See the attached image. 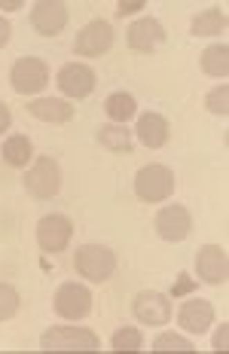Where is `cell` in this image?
I'll use <instances>...</instances> for the list:
<instances>
[{
	"instance_id": "cell-16",
	"label": "cell",
	"mask_w": 229,
	"mask_h": 354,
	"mask_svg": "<svg viewBox=\"0 0 229 354\" xmlns=\"http://www.w3.org/2000/svg\"><path fill=\"white\" fill-rule=\"evenodd\" d=\"M168 138H172V125H168V120L162 113L147 110V113L138 116V141L147 150H162L168 144Z\"/></svg>"
},
{
	"instance_id": "cell-25",
	"label": "cell",
	"mask_w": 229,
	"mask_h": 354,
	"mask_svg": "<svg viewBox=\"0 0 229 354\" xmlns=\"http://www.w3.org/2000/svg\"><path fill=\"white\" fill-rule=\"evenodd\" d=\"M19 306H21L19 290H16V287H12V284H3V281H0V321H10V318H16Z\"/></svg>"
},
{
	"instance_id": "cell-9",
	"label": "cell",
	"mask_w": 229,
	"mask_h": 354,
	"mask_svg": "<svg viewBox=\"0 0 229 354\" xmlns=\"http://www.w3.org/2000/svg\"><path fill=\"white\" fill-rule=\"evenodd\" d=\"M125 43H129L131 53L153 55L165 46V28H162V21L153 19V16L135 19L129 25V31H125Z\"/></svg>"
},
{
	"instance_id": "cell-17",
	"label": "cell",
	"mask_w": 229,
	"mask_h": 354,
	"mask_svg": "<svg viewBox=\"0 0 229 354\" xmlns=\"http://www.w3.org/2000/svg\"><path fill=\"white\" fill-rule=\"evenodd\" d=\"M28 113L40 122H53V125H64L73 120V104L64 98H34L28 101Z\"/></svg>"
},
{
	"instance_id": "cell-21",
	"label": "cell",
	"mask_w": 229,
	"mask_h": 354,
	"mask_svg": "<svg viewBox=\"0 0 229 354\" xmlns=\"http://www.w3.org/2000/svg\"><path fill=\"white\" fill-rule=\"evenodd\" d=\"M104 113L110 116V122L125 125V122L131 120V116L138 113V101H135V95H131V92H113V95H107V101H104Z\"/></svg>"
},
{
	"instance_id": "cell-8",
	"label": "cell",
	"mask_w": 229,
	"mask_h": 354,
	"mask_svg": "<svg viewBox=\"0 0 229 354\" xmlns=\"http://www.w3.org/2000/svg\"><path fill=\"white\" fill-rule=\"evenodd\" d=\"M55 86H58V92H62L64 98L83 101V98H89V95L95 92L98 77H95V71L89 68L86 62H68L62 71H58Z\"/></svg>"
},
{
	"instance_id": "cell-31",
	"label": "cell",
	"mask_w": 229,
	"mask_h": 354,
	"mask_svg": "<svg viewBox=\"0 0 229 354\" xmlns=\"http://www.w3.org/2000/svg\"><path fill=\"white\" fill-rule=\"evenodd\" d=\"M10 37H12V25H10V21H6L3 16H0V49L10 43Z\"/></svg>"
},
{
	"instance_id": "cell-29",
	"label": "cell",
	"mask_w": 229,
	"mask_h": 354,
	"mask_svg": "<svg viewBox=\"0 0 229 354\" xmlns=\"http://www.w3.org/2000/svg\"><path fill=\"white\" fill-rule=\"evenodd\" d=\"M214 348H217V351L229 348V324H220V330L214 333Z\"/></svg>"
},
{
	"instance_id": "cell-32",
	"label": "cell",
	"mask_w": 229,
	"mask_h": 354,
	"mask_svg": "<svg viewBox=\"0 0 229 354\" xmlns=\"http://www.w3.org/2000/svg\"><path fill=\"white\" fill-rule=\"evenodd\" d=\"M25 6V0H0V12H16Z\"/></svg>"
},
{
	"instance_id": "cell-13",
	"label": "cell",
	"mask_w": 229,
	"mask_h": 354,
	"mask_svg": "<svg viewBox=\"0 0 229 354\" xmlns=\"http://www.w3.org/2000/svg\"><path fill=\"white\" fill-rule=\"evenodd\" d=\"M196 275L202 278L205 284L217 287L226 284L229 278V257L223 245H202L196 254Z\"/></svg>"
},
{
	"instance_id": "cell-20",
	"label": "cell",
	"mask_w": 229,
	"mask_h": 354,
	"mask_svg": "<svg viewBox=\"0 0 229 354\" xmlns=\"http://www.w3.org/2000/svg\"><path fill=\"white\" fill-rule=\"evenodd\" d=\"M0 156H3L6 165L12 168H25L34 162V144L28 135H10L3 141V150H0Z\"/></svg>"
},
{
	"instance_id": "cell-6",
	"label": "cell",
	"mask_w": 229,
	"mask_h": 354,
	"mask_svg": "<svg viewBox=\"0 0 229 354\" xmlns=\"http://www.w3.org/2000/svg\"><path fill=\"white\" fill-rule=\"evenodd\" d=\"M113 40H116V34H113V28H110V21L92 19L77 31L73 53L83 55V58H101V55H107L110 49H113Z\"/></svg>"
},
{
	"instance_id": "cell-30",
	"label": "cell",
	"mask_w": 229,
	"mask_h": 354,
	"mask_svg": "<svg viewBox=\"0 0 229 354\" xmlns=\"http://www.w3.org/2000/svg\"><path fill=\"white\" fill-rule=\"evenodd\" d=\"M12 125V113H10V107L3 104V101H0V135H3L6 129H10Z\"/></svg>"
},
{
	"instance_id": "cell-5",
	"label": "cell",
	"mask_w": 229,
	"mask_h": 354,
	"mask_svg": "<svg viewBox=\"0 0 229 354\" xmlns=\"http://www.w3.org/2000/svg\"><path fill=\"white\" fill-rule=\"evenodd\" d=\"M53 308L64 321H83L92 312V290L80 281H64L53 297Z\"/></svg>"
},
{
	"instance_id": "cell-12",
	"label": "cell",
	"mask_w": 229,
	"mask_h": 354,
	"mask_svg": "<svg viewBox=\"0 0 229 354\" xmlns=\"http://www.w3.org/2000/svg\"><path fill=\"white\" fill-rule=\"evenodd\" d=\"M153 226H156V235L162 241L177 245V241H183L193 232V217H190V211L183 205H165V208H159Z\"/></svg>"
},
{
	"instance_id": "cell-28",
	"label": "cell",
	"mask_w": 229,
	"mask_h": 354,
	"mask_svg": "<svg viewBox=\"0 0 229 354\" xmlns=\"http://www.w3.org/2000/svg\"><path fill=\"white\" fill-rule=\"evenodd\" d=\"M193 290H196V281L187 275V272H183V275L177 278V284L172 287V297H183V293H193Z\"/></svg>"
},
{
	"instance_id": "cell-26",
	"label": "cell",
	"mask_w": 229,
	"mask_h": 354,
	"mask_svg": "<svg viewBox=\"0 0 229 354\" xmlns=\"http://www.w3.org/2000/svg\"><path fill=\"white\" fill-rule=\"evenodd\" d=\"M205 107H208V113L214 116H226L229 113V86L220 83L214 86L208 95H205Z\"/></svg>"
},
{
	"instance_id": "cell-23",
	"label": "cell",
	"mask_w": 229,
	"mask_h": 354,
	"mask_svg": "<svg viewBox=\"0 0 229 354\" xmlns=\"http://www.w3.org/2000/svg\"><path fill=\"white\" fill-rule=\"evenodd\" d=\"M113 351H141L144 348V333L138 327H120L110 339Z\"/></svg>"
},
{
	"instance_id": "cell-18",
	"label": "cell",
	"mask_w": 229,
	"mask_h": 354,
	"mask_svg": "<svg viewBox=\"0 0 229 354\" xmlns=\"http://www.w3.org/2000/svg\"><path fill=\"white\" fill-rule=\"evenodd\" d=\"M226 12L217 10V6H208V10L196 12L193 21H190V34L193 37H220L226 31Z\"/></svg>"
},
{
	"instance_id": "cell-22",
	"label": "cell",
	"mask_w": 229,
	"mask_h": 354,
	"mask_svg": "<svg viewBox=\"0 0 229 354\" xmlns=\"http://www.w3.org/2000/svg\"><path fill=\"white\" fill-rule=\"evenodd\" d=\"M202 71L214 80H226L229 73V46L226 43H211L202 53Z\"/></svg>"
},
{
	"instance_id": "cell-15",
	"label": "cell",
	"mask_w": 229,
	"mask_h": 354,
	"mask_svg": "<svg viewBox=\"0 0 229 354\" xmlns=\"http://www.w3.org/2000/svg\"><path fill=\"white\" fill-rule=\"evenodd\" d=\"M177 324H181L183 333H193V336H202L211 330L214 324V306L208 299H187L181 308H177Z\"/></svg>"
},
{
	"instance_id": "cell-2",
	"label": "cell",
	"mask_w": 229,
	"mask_h": 354,
	"mask_svg": "<svg viewBox=\"0 0 229 354\" xmlns=\"http://www.w3.org/2000/svg\"><path fill=\"white\" fill-rule=\"evenodd\" d=\"M174 187H177L174 171L168 165H159V162L144 165L141 171L135 174V196L141 198V202H147V205H156V202L172 198Z\"/></svg>"
},
{
	"instance_id": "cell-3",
	"label": "cell",
	"mask_w": 229,
	"mask_h": 354,
	"mask_svg": "<svg viewBox=\"0 0 229 354\" xmlns=\"http://www.w3.org/2000/svg\"><path fill=\"white\" fill-rule=\"evenodd\" d=\"M40 348L43 351H98L101 342H98V333H92L89 327L62 324V327H49L40 336Z\"/></svg>"
},
{
	"instance_id": "cell-14",
	"label": "cell",
	"mask_w": 229,
	"mask_h": 354,
	"mask_svg": "<svg viewBox=\"0 0 229 354\" xmlns=\"http://www.w3.org/2000/svg\"><path fill=\"white\" fill-rule=\"evenodd\" d=\"M131 315L147 327H162L172 321V302L159 290H141L131 302Z\"/></svg>"
},
{
	"instance_id": "cell-4",
	"label": "cell",
	"mask_w": 229,
	"mask_h": 354,
	"mask_svg": "<svg viewBox=\"0 0 229 354\" xmlns=\"http://www.w3.org/2000/svg\"><path fill=\"white\" fill-rule=\"evenodd\" d=\"M62 189V168L53 156H37L25 171V193L31 198H53Z\"/></svg>"
},
{
	"instance_id": "cell-1",
	"label": "cell",
	"mask_w": 229,
	"mask_h": 354,
	"mask_svg": "<svg viewBox=\"0 0 229 354\" xmlns=\"http://www.w3.org/2000/svg\"><path fill=\"white\" fill-rule=\"evenodd\" d=\"M73 269L92 284L110 281V275L116 272V254L107 245H80L73 254Z\"/></svg>"
},
{
	"instance_id": "cell-10",
	"label": "cell",
	"mask_w": 229,
	"mask_h": 354,
	"mask_svg": "<svg viewBox=\"0 0 229 354\" xmlns=\"http://www.w3.org/2000/svg\"><path fill=\"white\" fill-rule=\"evenodd\" d=\"M71 10L64 0H37L31 6V28L40 37H58L68 28Z\"/></svg>"
},
{
	"instance_id": "cell-27",
	"label": "cell",
	"mask_w": 229,
	"mask_h": 354,
	"mask_svg": "<svg viewBox=\"0 0 229 354\" xmlns=\"http://www.w3.org/2000/svg\"><path fill=\"white\" fill-rule=\"evenodd\" d=\"M141 6H147V0H120L116 16H135V12H141Z\"/></svg>"
},
{
	"instance_id": "cell-11",
	"label": "cell",
	"mask_w": 229,
	"mask_h": 354,
	"mask_svg": "<svg viewBox=\"0 0 229 354\" xmlns=\"http://www.w3.org/2000/svg\"><path fill=\"white\" fill-rule=\"evenodd\" d=\"M73 239V223L64 214H46L37 223V245L43 254H62Z\"/></svg>"
},
{
	"instance_id": "cell-7",
	"label": "cell",
	"mask_w": 229,
	"mask_h": 354,
	"mask_svg": "<svg viewBox=\"0 0 229 354\" xmlns=\"http://www.w3.org/2000/svg\"><path fill=\"white\" fill-rule=\"evenodd\" d=\"M10 86L19 95H37L49 86V64L43 58L25 55L10 68Z\"/></svg>"
},
{
	"instance_id": "cell-19",
	"label": "cell",
	"mask_w": 229,
	"mask_h": 354,
	"mask_svg": "<svg viewBox=\"0 0 229 354\" xmlns=\"http://www.w3.org/2000/svg\"><path fill=\"white\" fill-rule=\"evenodd\" d=\"M98 144L104 147L110 153H122V156H129L131 150H135V138H131V131L125 129V125H116V122H107L98 129Z\"/></svg>"
},
{
	"instance_id": "cell-24",
	"label": "cell",
	"mask_w": 229,
	"mask_h": 354,
	"mask_svg": "<svg viewBox=\"0 0 229 354\" xmlns=\"http://www.w3.org/2000/svg\"><path fill=\"white\" fill-rule=\"evenodd\" d=\"M153 351H196V345L190 342L183 333H159L156 339H153Z\"/></svg>"
}]
</instances>
